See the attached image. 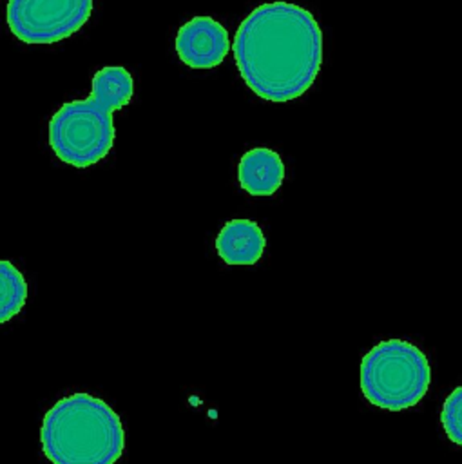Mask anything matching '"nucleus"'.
Masks as SVG:
<instances>
[{"label":"nucleus","mask_w":462,"mask_h":464,"mask_svg":"<svg viewBox=\"0 0 462 464\" xmlns=\"http://www.w3.org/2000/svg\"><path fill=\"white\" fill-rule=\"evenodd\" d=\"M440 422L448 439L462 446V386H457L444 401Z\"/></svg>","instance_id":"obj_10"},{"label":"nucleus","mask_w":462,"mask_h":464,"mask_svg":"<svg viewBox=\"0 0 462 464\" xmlns=\"http://www.w3.org/2000/svg\"><path fill=\"white\" fill-rule=\"evenodd\" d=\"M429 381L426 353L402 339L380 341L361 361V392L373 406L384 410L415 406L426 395Z\"/></svg>","instance_id":"obj_4"},{"label":"nucleus","mask_w":462,"mask_h":464,"mask_svg":"<svg viewBox=\"0 0 462 464\" xmlns=\"http://www.w3.org/2000/svg\"><path fill=\"white\" fill-rule=\"evenodd\" d=\"M237 179L239 187L250 196H272L284 179V163L268 147L250 149L239 160Z\"/></svg>","instance_id":"obj_8"},{"label":"nucleus","mask_w":462,"mask_h":464,"mask_svg":"<svg viewBox=\"0 0 462 464\" xmlns=\"http://www.w3.org/2000/svg\"><path fill=\"white\" fill-rule=\"evenodd\" d=\"M40 442L51 464H114L123 453L125 433L105 401L76 392L47 410Z\"/></svg>","instance_id":"obj_3"},{"label":"nucleus","mask_w":462,"mask_h":464,"mask_svg":"<svg viewBox=\"0 0 462 464\" xmlns=\"http://www.w3.org/2000/svg\"><path fill=\"white\" fill-rule=\"evenodd\" d=\"M265 246V234L252 219H230L216 236V252L226 265H255Z\"/></svg>","instance_id":"obj_7"},{"label":"nucleus","mask_w":462,"mask_h":464,"mask_svg":"<svg viewBox=\"0 0 462 464\" xmlns=\"http://www.w3.org/2000/svg\"><path fill=\"white\" fill-rule=\"evenodd\" d=\"M132 74L121 65H107L92 74L85 100L63 103L49 120V145L54 156L76 169L103 160L116 138L112 112L130 103Z\"/></svg>","instance_id":"obj_2"},{"label":"nucleus","mask_w":462,"mask_h":464,"mask_svg":"<svg viewBox=\"0 0 462 464\" xmlns=\"http://www.w3.org/2000/svg\"><path fill=\"white\" fill-rule=\"evenodd\" d=\"M230 51L226 27L212 16H194L178 29L176 53L190 69H212Z\"/></svg>","instance_id":"obj_6"},{"label":"nucleus","mask_w":462,"mask_h":464,"mask_svg":"<svg viewBox=\"0 0 462 464\" xmlns=\"http://www.w3.org/2000/svg\"><path fill=\"white\" fill-rule=\"evenodd\" d=\"M27 299V283L22 272L7 259L0 263V323L13 319Z\"/></svg>","instance_id":"obj_9"},{"label":"nucleus","mask_w":462,"mask_h":464,"mask_svg":"<svg viewBox=\"0 0 462 464\" xmlns=\"http://www.w3.org/2000/svg\"><path fill=\"white\" fill-rule=\"evenodd\" d=\"M92 13V0H7L5 18L14 38L54 44L80 31Z\"/></svg>","instance_id":"obj_5"},{"label":"nucleus","mask_w":462,"mask_h":464,"mask_svg":"<svg viewBox=\"0 0 462 464\" xmlns=\"http://www.w3.org/2000/svg\"><path fill=\"white\" fill-rule=\"evenodd\" d=\"M232 51L246 87L263 100L283 103L303 96L317 80L322 31L301 5L261 4L239 24Z\"/></svg>","instance_id":"obj_1"}]
</instances>
